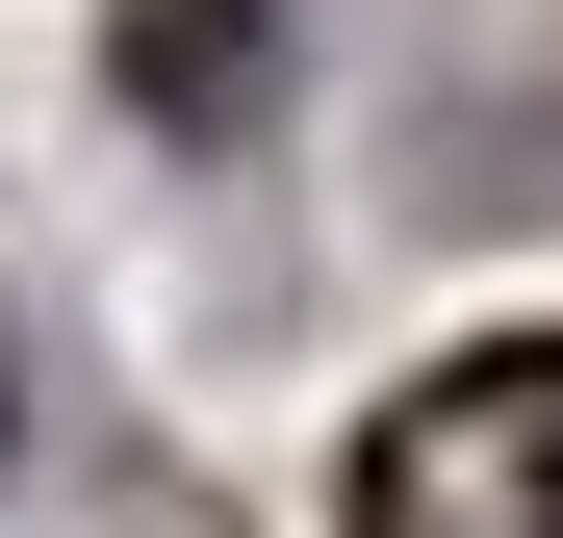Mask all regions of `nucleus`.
<instances>
[{
	"instance_id": "obj_2",
	"label": "nucleus",
	"mask_w": 563,
	"mask_h": 538,
	"mask_svg": "<svg viewBox=\"0 0 563 538\" xmlns=\"http://www.w3.org/2000/svg\"><path fill=\"white\" fill-rule=\"evenodd\" d=\"M256 77V0H129V103H231Z\"/></svg>"
},
{
	"instance_id": "obj_1",
	"label": "nucleus",
	"mask_w": 563,
	"mask_h": 538,
	"mask_svg": "<svg viewBox=\"0 0 563 538\" xmlns=\"http://www.w3.org/2000/svg\"><path fill=\"white\" fill-rule=\"evenodd\" d=\"M358 538H563V333H487L358 436Z\"/></svg>"
}]
</instances>
